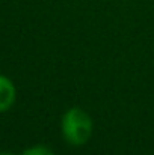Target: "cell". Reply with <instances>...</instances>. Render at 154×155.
Masks as SVG:
<instances>
[{"instance_id":"cell-4","label":"cell","mask_w":154,"mask_h":155,"mask_svg":"<svg viewBox=\"0 0 154 155\" xmlns=\"http://www.w3.org/2000/svg\"><path fill=\"white\" fill-rule=\"evenodd\" d=\"M0 155H14V154H11V152H0Z\"/></svg>"},{"instance_id":"cell-1","label":"cell","mask_w":154,"mask_h":155,"mask_svg":"<svg viewBox=\"0 0 154 155\" xmlns=\"http://www.w3.org/2000/svg\"><path fill=\"white\" fill-rule=\"evenodd\" d=\"M62 133L70 145L82 146L92 134V119L82 108H70L62 117Z\"/></svg>"},{"instance_id":"cell-3","label":"cell","mask_w":154,"mask_h":155,"mask_svg":"<svg viewBox=\"0 0 154 155\" xmlns=\"http://www.w3.org/2000/svg\"><path fill=\"white\" fill-rule=\"evenodd\" d=\"M21 155H54V152L51 151L50 148H47V146L36 145V146H32V148L26 149Z\"/></svg>"},{"instance_id":"cell-2","label":"cell","mask_w":154,"mask_h":155,"mask_svg":"<svg viewBox=\"0 0 154 155\" xmlns=\"http://www.w3.org/2000/svg\"><path fill=\"white\" fill-rule=\"evenodd\" d=\"M15 101V87L8 77L0 75V111L12 107Z\"/></svg>"}]
</instances>
